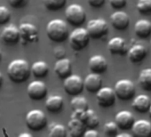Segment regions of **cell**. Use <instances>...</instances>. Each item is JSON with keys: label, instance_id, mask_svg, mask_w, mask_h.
<instances>
[{"label": "cell", "instance_id": "obj_1", "mask_svg": "<svg viewBox=\"0 0 151 137\" xmlns=\"http://www.w3.org/2000/svg\"><path fill=\"white\" fill-rule=\"evenodd\" d=\"M9 79L14 83L25 82L30 76V65L24 59H16L12 61L7 67Z\"/></svg>", "mask_w": 151, "mask_h": 137}, {"label": "cell", "instance_id": "obj_2", "mask_svg": "<svg viewBox=\"0 0 151 137\" xmlns=\"http://www.w3.org/2000/svg\"><path fill=\"white\" fill-rule=\"evenodd\" d=\"M46 34L50 40L57 43L63 42L68 38V28L65 21L61 19L51 20L46 26Z\"/></svg>", "mask_w": 151, "mask_h": 137}, {"label": "cell", "instance_id": "obj_3", "mask_svg": "<svg viewBox=\"0 0 151 137\" xmlns=\"http://www.w3.org/2000/svg\"><path fill=\"white\" fill-rule=\"evenodd\" d=\"M65 17L67 22L72 26L79 27L85 23L86 14L84 7L78 4H71L65 10Z\"/></svg>", "mask_w": 151, "mask_h": 137}, {"label": "cell", "instance_id": "obj_4", "mask_svg": "<svg viewBox=\"0 0 151 137\" xmlns=\"http://www.w3.org/2000/svg\"><path fill=\"white\" fill-rule=\"evenodd\" d=\"M69 45L75 51H81L88 45L90 36L86 29L78 27L68 35Z\"/></svg>", "mask_w": 151, "mask_h": 137}, {"label": "cell", "instance_id": "obj_5", "mask_svg": "<svg viewBox=\"0 0 151 137\" xmlns=\"http://www.w3.org/2000/svg\"><path fill=\"white\" fill-rule=\"evenodd\" d=\"M26 125L28 128L33 131H40L45 127L47 124V118L44 111L40 110H29L25 118Z\"/></svg>", "mask_w": 151, "mask_h": 137}, {"label": "cell", "instance_id": "obj_6", "mask_svg": "<svg viewBox=\"0 0 151 137\" xmlns=\"http://www.w3.org/2000/svg\"><path fill=\"white\" fill-rule=\"evenodd\" d=\"M116 95L124 101L132 99L135 94V87L132 80L127 79H119L115 84L114 88Z\"/></svg>", "mask_w": 151, "mask_h": 137}, {"label": "cell", "instance_id": "obj_7", "mask_svg": "<svg viewBox=\"0 0 151 137\" xmlns=\"http://www.w3.org/2000/svg\"><path fill=\"white\" fill-rule=\"evenodd\" d=\"M86 30L90 37L99 39L108 34L109 25L104 19H93L88 22Z\"/></svg>", "mask_w": 151, "mask_h": 137}, {"label": "cell", "instance_id": "obj_8", "mask_svg": "<svg viewBox=\"0 0 151 137\" xmlns=\"http://www.w3.org/2000/svg\"><path fill=\"white\" fill-rule=\"evenodd\" d=\"M63 87L65 92L72 96L78 95L84 90V79L78 76L70 74L67 78L64 79Z\"/></svg>", "mask_w": 151, "mask_h": 137}, {"label": "cell", "instance_id": "obj_9", "mask_svg": "<svg viewBox=\"0 0 151 137\" xmlns=\"http://www.w3.org/2000/svg\"><path fill=\"white\" fill-rule=\"evenodd\" d=\"M116 94L114 89L110 87H101L96 92V99L98 104L103 108H109L115 104L116 102Z\"/></svg>", "mask_w": 151, "mask_h": 137}, {"label": "cell", "instance_id": "obj_10", "mask_svg": "<svg viewBox=\"0 0 151 137\" xmlns=\"http://www.w3.org/2000/svg\"><path fill=\"white\" fill-rule=\"evenodd\" d=\"M27 94L30 99L34 101H41L47 94L46 85L40 80L32 81L27 87Z\"/></svg>", "mask_w": 151, "mask_h": 137}, {"label": "cell", "instance_id": "obj_11", "mask_svg": "<svg viewBox=\"0 0 151 137\" xmlns=\"http://www.w3.org/2000/svg\"><path fill=\"white\" fill-rule=\"evenodd\" d=\"M20 38H22L25 43H33L38 39V29L36 25L24 22L19 27Z\"/></svg>", "mask_w": 151, "mask_h": 137}, {"label": "cell", "instance_id": "obj_12", "mask_svg": "<svg viewBox=\"0 0 151 137\" xmlns=\"http://www.w3.org/2000/svg\"><path fill=\"white\" fill-rule=\"evenodd\" d=\"M53 71L60 79H64L72 72V64L70 60L66 57L58 59L54 64Z\"/></svg>", "mask_w": 151, "mask_h": 137}, {"label": "cell", "instance_id": "obj_13", "mask_svg": "<svg viewBox=\"0 0 151 137\" xmlns=\"http://www.w3.org/2000/svg\"><path fill=\"white\" fill-rule=\"evenodd\" d=\"M89 68L93 73L102 74L108 70V61L106 58L101 54H95L92 56L88 62Z\"/></svg>", "mask_w": 151, "mask_h": 137}, {"label": "cell", "instance_id": "obj_14", "mask_svg": "<svg viewBox=\"0 0 151 137\" xmlns=\"http://www.w3.org/2000/svg\"><path fill=\"white\" fill-rule=\"evenodd\" d=\"M132 133L138 137L151 136V122L146 119H139L134 121L132 125Z\"/></svg>", "mask_w": 151, "mask_h": 137}, {"label": "cell", "instance_id": "obj_15", "mask_svg": "<svg viewBox=\"0 0 151 137\" xmlns=\"http://www.w3.org/2000/svg\"><path fill=\"white\" fill-rule=\"evenodd\" d=\"M110 22L112 26L118 30H125L130 23L129 15L124 11H116L114 12L110 15Z\"/></svg>", "mask_w": 151, "mask_h": 137}, {"label": "cell", "instance_id": "obj_16", "mask_svg": "<svg viewBox=\"0 0 151 137\" xmlns=\"http://www.w3.org/2000/svg\"><path fill=\"white\" fill-rule=\"evenodd\" d=\"M2 40L7 45H14L18 43L20 39V31L19 28L14 25H8L5 27L1 32Z\"/></svg>", "mask_w": 151, "mask_h": 137}, {"label": "cell", "instance_id": "obj_17", "mask_svg": "<svg viewBox=\"0 0 151 137\" xmlns=\"http://www.w3.org/2000/svg\"><path fill=\"white\" fill-rule=\"evenodd\" d=\"M108 49L112 54H125L127 53V45L125 40L121 37H114L108 43Z\"/></svg>", "mask_w": 151, "mask_h": 137}, {"label": "cell", "instance_id": "obj_18", "mask_svg": "<svg viewBox=\"0 0 151 137\" xmlns=\"http://www.w3.org/2000/svg\"><path fill=\"white\" fill-rule=\"evenodd\" d=\"M115 122L121 129H129L134 122V117L129 110H121L116 114Z\"/></svg>", "mask_w": 151, "mask_h": 137}, {"label": "cell", "instance_id": "obj_19", "mask_svg": "<svg viewBox=\"0 0 151 137\" xmlns=\"http://www.w3.org/2000/svg\"><path fill=\"white\" fill-rule=\"evenodd\" d=\"M86 124L79 118L71 117L70 121L68 122L67 131H68V135L72 137L82 136L86 131Z\"/></svg>", "mask_w": 151, "mask_h": 137}, {"label": "cell", "instance_id": "obj_20", "mask_svg": "<svg viewBox=\"0 0 151 137\" xmlns=\"http://www.w3.org/2000/svg\"><path fill=\"white\" fill-rule=\"evenodd\" d=\"M102 87V79L100 74L91 73L84 79V87L90 93H96Z\"/></svg>", "mask_w": 151, "mask_h": 137}, {"label": "cell", "instance_id": "obj_21", "mask_svg": "<svg viewBox=\"0 0 151 137\" xmlns=\"http://www.w3.org/2000/svg\"><path fill=\"white\" fill-rule=\"evenodd\" d=\"M127 54L132 62L137 63L145 59L147 54V50L142 45H134L127 51Z\"/></svg>", "mask_w": 151, "mask_h": 137}, {"label": "cell", "instance_id": "obj_22", "mask_svg": "<svg viewBox=\"0 0 151 137\" xmlns=\"http://www.w3.org/2000/svg\"><path fill=\"white\" fill-rule=\"evenodd\" d=\"M136 36L140 38H146L151 34V22L148 20L141 19L136 22L134 25Z\"/></svg>", "mask_w": 151, "mask_h": 137}, {"label": "cell", "instance_id": "obj_23", "mask_svg": "<svg viewBox=\"0 0 151 137\" xmlns=\"http://www.w3.org/2000/svg\"><path fill=\"white\" fill-rule=\"evenodd\" d=\"M150 104H151V101L147 95L139 94L133 99L132 106L135 110L141 112V113H145L148 111Z\"/></svg>", "mask_w": 151, "mask_h": 137}, {"label": "cell", "instance_id": "obj_24", "mask_svg": "<svg viewBox=\"0 0 151 137\" xmlns=\"http://www.w3.org/2000/svg\"><path fill=\"white\" fill-rule=\"evenodd\" d=\"M63 104H64L63 98L60 95H57V94L51 95L50 97H48L45 103L47 110L52 113L59 112L62 109Z\"/></svg>", "mask_w": 151, "mask_h": 137}, {"label": "cell", "instance_id": "obj_25", "mask_svg": "<svg viewBox=\"0 0 151 137\" xmlns=\"http://www.w3.org/2000/svg\"><path fill=\"white\" fill-rule=\"evenodd\" d=\"M31 73L34 75V77L37 79H41L45 77L49 72V66L48 64L44 61H35L30 66Z\"/></svg>", "mask_w": 151, "mask_h": 137}, {"label": "cell", "instance_id": "obj_26", "mask_svg": "<svg viewBox=\"0 0 151 137\" xmlns=\"http://www.w3.org/2000/svg\"><path fill=\"white\" fill-rule=\"evenodd\" d=\"M83 121L86 124V125L89 128H95L96 126L99 125L100 123V118L98 115L93 111V110L87 109L85 113H84V118Z\"/></svg>", "mask_w": 151, "mask_h": 137}, {"label": "cell", "instance_id": "obj_27", "mask_svg": "<svg viewBox=\"0 0 151 137\" xmlns=\"http://www.w3.org/2000/svg\"><path fill=\"white\" fill-rule=\"evenodd\" d=\"M139 84L146 91H151V68H144L139 73Z\"/></svg>", "mask_w": 151, "mask_h": 137}, {"label": "cell", "instance_id": "obj_28", "mask_svg": "<svg viewBox=\"0 0 151 137\" xmlns=\"http://www.w3.org/2000/svg\"><path fill=\"white\" fill-rule=\"evenodd\" d=\"M70 104L74 111H86L88 109V101L86 98L79 95L74 96Z\"/></svg>", "mask_w": 151, "mask_h": 137}, {"label": "cell", "instance_id": "obj_29", "mask_svg": "<svg viewBox=\"0 0 151 137\" xmlns=\"http://www.w3.org/2000/svg\"><path fill=\"white\" fill-rule=\"evenodd\" d=\"M67 135V128L62 124L52 123L49 128V136L51 137H64Z\"/></svg>", "mask_w": 151, "mask_h": 137}, {"label": "cell", "instance_id": "obj_30", "mask_svg": "<svg viewBox=\"0 0 151 137\" xmlns=\"http://www.w3.org/2000/svg\"><path fill=\"white\" fill-rule=\"evenodd\" d=\"M45 6L50 11H58L63 8L67 0H43Z\"/></svg>", "mask_w": 151, "mask_h": 137}, {"label": "cell", "instance_id": "obj_31", "mask_svg": "<svg viewBox=\"0 0 151 137\" xmlns=\"http://www.w3.org/2000/svg\"><path fill=\"white\" fill-rule=\"evenodd\" d=\"M119 127L115 121H109L104 125V133L106 135L114 136L117 134Z\"/></svg>", "mask_w": 151, "mask_h": 137}, {"label": "cell", "instance_id": "obj_32", "mask_svg": "<svg viewBox=\"0 0 151 137\" xmlns=\"http://www.w3.org/2000/svg\"><path fill=\"white\" fill-rule=\"evenodd\" d=\"M137 9L141 14L151 13V0H138Z\"/></svg>", "mask_w": 151, "mask_h": 137}, {"label": "cell", "instance_id": "obj_33", "mask_svg": "<svg viewBox=\"0 0 151 137\" xmlns=\"http://www.w3.org/2000/svg\"><path fill=\"white\" fill-rule=\"evenodd\" d=\"M10 19H11L10 10L5 6H0V25H5L8 23Z\"/></svg>", "mask_w": 151, "mask_h": 137}, {"label": "cell", "instance_id": "obj_34", "mask_svg": "<svg viewBox=\"0 0 151 137\" xmlns=\"http://www.w3.org/2000/svg\"><path fill=\"white\" fill-rule=\"evenodd\" d=\"M110 6L115 9H121L127 4V0H109Z\"/></svg>", "mask_w": 151, "mask_h": 137}, {"label": "cell", "instance_id": "obj_35", "mask_svg": "<svg viewBox=\"0 0 151 137\" xmlns=\"http://www.w3.org/2000/svg\"><path fill=\"white\" fill-rule=\"evenodd\" d=\"M9 5L14 8H21L26 6L29 0H7Z\"/></svg>", "mask_w": 151, "mask_h": 137}, {"label": "cell", "instance_id": "obj_36", "mask_svg": "<svg viewBox=\"0 0 151 137\" xmlns=\"http://www.w3.org/2000/svg\"><path fill=\"white\" fill-rule=\"evenodd\" d=\"M88 4L94 8H99L102 6L105 3V0H87Z\"/></svg>", "mask_w": 151, "mask_h": 137}, {"label": "cell", "instance_id": "obj_37", "mask_svg": "<svg viewBox=\"0 0 151 137\" xmlns=\"http://www.w3.org/2000/svg\"><path fill=\"white\" fill-rule=\"evenodd\" d=\"M83 136H85V137H97V136H99V133L96 130H94L93 128H90L89 130L84 132Z\"/></svg>", "mask_w": 151, "mask_h": 137}, {"label": "cell", "instance_id": "obj_38", "mask_svg": "<svg viewBox=\"0 0 151 137\" xmlns=\"http://www.w3.org/2000/svg\"><path fill=\"white\" fill-rule=\"evenodd\" d=\"M54 55L57 59H60L65 57V51L61 47H56L54 49Z\"/></svg>", "mask_w": 151, "mask_h": 137}, {"label": "cell", "instance_id": "obj_39", "mask_svg": "<svg viewBox=\"0 0 151 137\" xmlns=\"http://www.w3.org/2000/svg\"><path fill=\"white\" fill-rule=\"evenodd\" d=\"M116 136L117 137H132V134L126 133H117Z\"/></svg>", "mask_w": 151, "mask_h": 137}, {"label": "cell", "instance_id": "obj_40", "mask_svg": "<svg viewBox=\"0 0 151 137\" xmlns=\"http://www.w3.org/2000/svg\"><path fill=\"white\" fill-rule=\"evenodd\" d=\"M19 137H32V134L29 133H22L19 134Z\"/></svg>", "mask_w": 151, "mask_h": 137}, {"label": "cell", "instance_id": "obj_41", "mask_svg": "<svg viewBox=\"0 0 151 137\" xmlns=\"http://www.w3.org/2000/svg\"><path fill=\"white\" fill-rule=\"evenodd\" d=\"M3 81H4V77H3L2 73L0 72V87L2 86V84H3Z\"/></svg>", "mask_w": 151, "mask_h": 137}, {"label": "cell", "instance_id": "obj_42", "mask_svg": "<svg viewBox=\"0 0 151 137\" xmlns=\"http://www.w3.org/2000/svg\"><path fill=\"white\" fill-rule=\"evenodd\" d=\"M148 113H149V116L151 117V104H150V107L148 109Z\"/></svg>", "mask_w": 151, "mask_h": 137}, {"label": "cell", "instance_id": "obj_43", "mask_svg": "<svg viewBox=\"0 0 151 137\" xmlns=\"http://www.w3.org/2000/svg\"><path fill=\"white\" fill-rule=\"evenodd\" d=\"M1 59H2V52L0 50V61H1Z\"/></svg>", "mask_w": 151, "mask_h": 137}, {"label": "cell", "instance_id": "obj_44", "mask_svg": "<svg viewBox=\"0 0 151 137\" xmlns=\"http://www.w3.org/2000/svg\"><path fill=\"white\" fill-rule=\"evenodd\" d=\"M150 45H151V40H150Z\"/></svg>", "mask_w": 151, "mask_h": 137}]
</instances>
